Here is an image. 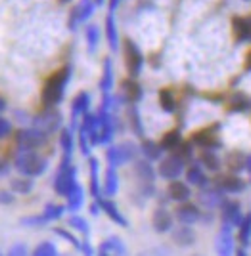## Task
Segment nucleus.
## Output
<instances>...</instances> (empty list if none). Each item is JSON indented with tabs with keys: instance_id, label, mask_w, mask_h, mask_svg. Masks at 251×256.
<instances>
[{
	"instance_id": "obj_1",
	"label": "nucleus",
	"mask_w": 251,
	"mask_h": 256,
	"mask_svg": "<svg viewBox=\"0 0 251 256\" xmlns=\"http://www.w3.org/2000/svg\"><path fill=\"white\" fill-rule=\"evenodd\" d=\"M71 78V67L66 65L62 69H58L56 73L50 75V78L44 82L43 92H41V102L46 109L58 106L62 100H64V94H66V86Z\"/></svg>"
},
{
	"instance_id": "obj_2",
	"label": "nucleus",
	"mask_w": 251,
	"mask_h": 256,
	"mask_svg": "<svg viewBox=\"0 0 251 256\" xmlns=\"http://www.w3.org/2000/svg\"><path fill=\"white\" fill-rule=\"evenodd\" d=\"M46 159H43L35 150H23L20 148L16 157H14V166L16 170L27 176V178H37L46 172Z\"/></svg>"
},
{
	"instance_id": "obj_3",
	"label": "nucleus",
	"mask_w": 251,
	"mask_h": 256,
	"mask_svg": "<svg viewBox=\"0 0 251 256\" xmlns=\"http://www.w3.org/2000/svg\"><path fill=\"white\" fill-rule=\"evenodd\" d=\"M77 184V168L71 164V157L64 155V159L60 162V168L56 172L54 178V192L62 197H67L69 192L75 188Z\"/></svg>"
},
{
	"instance_id": "obj_4",
	"label": "nucleus",
	"mask_w": 251,
	"mask_h": 256,
	"mask_svg": "<svg viewBox=\"0 0 251 256\" xmlns=\"http://www.w3.org/2000/svg\"><path fill=\"white\" fill-rule=\"evenodd\" d=\"M134 155H136V148H134V144H131V142L119 144V146L109 148V150L106 151L108 164L109 166H113V168H117V166H123V164L131 162V160L134 159Z\"/></svg>"
},
{
	"instance_id": "obj_5",
	"label": "nucleus",
	"mask_w": 251,
	"mask_h": 256,
	"mask_svg": "<svg viewBox=\"0 0 251 256\" xmlns=\"http://www.w3.org/2000/svg\"><path fill=\"white\" fill-rule=\"evenodd\" d=\"M184 166H186V160L180 159L176 153H171L169 157L161 159L157 172H159V176H161L163 180L173 182V180H178V178L184 174Z\"/></svg>"
},
{
	"instance_id": "obj_6",
	"label": "nucleus",
	"mask_w": 251,
	"mask_h": 256,
	"mask_svg": "<svg viewBox=\"0 0 251 256\" xmlns=\"http://www.w3.org/2000/svg\"><path fill=\"white\" fill-rule=\"evenodd\" d=\"M245 214L241 212V204L232 199H224V203L220 204V220H222V228L228 230H236L240 228L241 220Z\"/></svg>"
},
{
	"instance_id": "obj_7",
	"label": "nucleus",
	"mask_w": 251,
	"mask_h": 256,
	"mask_svg": "<svg viewBox=\"0 0 251 256\" xmlns=\"http://www.w3.org/2000/svg\"><path fill=\"white\" fill-rule=\"evenodd\" d=\"M125 65H127V71H129L131 78H136V76L142 73L144 56L138 50V46L132 42V40H129V38L125 40Z\"/></svg>"
},
{
	"instance_id": "obj_8",
	"label": "nucleus",
	"mask_w": 251,
	"mask_h": 256,
	"mask_svg": "<svg viewBox=\"0 0 251 256\" xmlns=\"http://www.w3.org/2000/svg\"><path fill=\"white\" fill-rule=\"evenodd\" d=\"M18 146L23 148V150H39V148H43L44 144H46V140H48V134H44L43 130H39V128H25V130H20L18 132Z\"/></svg>"
},
{
	"instance_id": "obj_9",
	"label": "nucleus",
	"mask_w": 251,
	"mask_h": 256,
	"mask_svg": "<svg viewBox=\"0 0 251 256\" xmlns=\"http://www.w3.org/2000/svg\"><path fill=\"white\" fill-rule=\"evenodd\" d=\"M215 250L218 256H236V237L234 230L228 228H220V232L215 237Z\"/></svg>"
},
{
	"instance_id": "obj_10",
	"label": "nucleus",
	"mask_w": 251,
	"mask_h": 256,
	"mask_svg": "<svg viewBox=\"0 0 251 256\" xmlns=\"http://www.w3.org/2000/svg\"><path fill=\"white\" fill-rule=\"evenodd\" d=\"M224 192L217 186H211L209 184L207 188H203L201 192H199V195H197V201H199V204L201 206H205L207 210H213V208H218L220 204L224 203Z\"/></svg>"
},
{
	"instance_id": "obj_11",
	"label": "nucleus",
	"mask_w": 251,
	"mask_h": 256,
	"mask_svg": "<svg viewBox=\"0 0 251 256\" xmlns=\"http://www.w3.org/2000/svg\"><path fill=\"white\" fill-rule=\"evenodd\" d=\"M60 126H62V115L58 111H54V107L46 109L43 115H39L35 118V128L43 130L44 134H52Z\"/></svg>"
},
{
	"instance_id": "obj_12",
	"label": "nucleus",
	"mask_w": 251,
	"mask_h": 256,
	"mask_svg": "<svg viewBox=\"0 0 251 256\" xmlns=\"http://www.w3.org/2000/svg\"><path fill=\"white\" fill-rule=\"evenodd\" d=\"M175 218L178 224L182 226H194L201 220V212L196 204L192 203H182L178 208L175 210Z\"/></svg>"
},
{
	"instance_id": "obj_13",
	"label": "nucleus",
	"mask_w": 251,
	"mask_h": 256,
	"mask_svg": "<svg viewBox=\"0 0 251 256\" xmlns=\"http://www.w3.org/2000/svg\"><path fill=\"white\" fill-rule=\"evenodd\" d=\"M173 224H175V216L169 212L167 208H155L152 214V226L155 234H169L173 232Z\"/></svg>"
},
{
	"instance_id": "obj_14",
	"label": "nucleus",
	"mask_w": 251,
	"mask_h": 256,
	"mask_svg": "<svg viewBox=\"0 0 251 256\" xmlns=\"http://www.w3.org/2000/svg\"><path fill=\"white\" fill-rule=\"evenodd\" d=\"M92 12H94V2L92 0H81L79 4H77L73 12H71V18H69V29L71 31H75V27L79 23H85L92 16Z\"/></svg>"
},
{
	"instance_id": "obj_15",
	"label": "nucleus",
	"mask_w": 251,
	"mask_h": 256,
	"mask_svg": "<svg viewBox=\"0 0 251 256\" xmlns=\"http://www.w3.org/2000/svg\"><path fill=\"white\" fill-rule=\"evenodd\" d=\"M136 176L142 184L144 193L150 195L153 192V182H155V172H153L150 160H138L136 162Z\"/></svg>"
},
{
	"instance_id": "obj_16",
	"label": "nucleus",
	"mask_w": 251,
	"mask_h": 256,
	"mask_svg": "<svg viewBox=\"0 0 251 256\" xmlns=\"http://www.w3.org/2000/svg\"><path fill=\"white\" fill-rule=\"evenodd\" d=\"M167 195H169L171 201L182 204V203H188V201H190L192 190H190V186H188L186 182L173 180L171 184H169V188H167Z\"/></svg>"
},
{
	"instance_id": "obj_17",
	"label": "nucleus",
	"mask_w": 251,
	"mask_h": 256,
	"mask_svg": "<svg viewBox=\"0 0 251 256\" xmlns=\"http://www.w3.org/2000/svg\"><path fill=\"white\" fill-rule=\"evenodd\" d=\"M171 237H173V243H175L176 246H182V248L192 246L197 239V235H196V232L192 230V226H182V224L171 232Z\"/></svg>"
},
{
	"instance_id": "obj_18",
	"label": "nucleus",
	"mask_w": 251,
	"mask_h": 256,
	"mask_svg": "<svg viewBox=\"0 0 251 256\" xmlns=\"http://www.w3.org/2000/svg\"><path fill=\"white\" fill-rule=\"evenodd\" d=\"M98 203H100V206H102V212L106 214L113 224L121 226V228H127V226H129L127 218H125L123 212L119 210V206L113 203L111 199H98Z\"/></svg>"
},
{
	"instance_id": "obj_19",
	"label": "nucleus",
	"mask_w": 251,
	"mask_h": 256,
	"mask_svg": "<svg viewBox=\"0 0 251 256\" xmlns=\"http://www.w3.org/2000/svg\"><path fill=\"white\" fill-rule=\"evenodd\" d=\"M192 144L199 146L201 150H217V148H220L218 136L215 134V132H213V130H211V128L196 132V134L192 136Z\"/></svg>"
},
{
	"instance_id": "obj_20",
	"label": "nucleus",
	"mask_w": 251,
	"mask_h": 256,
	"mask_svg": "<svg viewBox=\"0 0 251 256\" xmlns=\"http://www.w3.org/2000/svg\"><path fill=\"white\" fill-rule=\"evenodd\" d=\"M186 184L188 186H196L199 190H203V188H207L209 186V180H207V174L203 170V166L201 164H190L188 166V170H186Z\"/></svg>"
},
{
	"instance_id": "obj_21",
	"label": "nucleus",
	"mask_w": 251,
	"mask_h": 256,
	"mask_svg": "<svg viewBox=\"0 0 251 256\" xmlns=\"http://www.w3.org/2000/svg\"><path fill=\"white\" fill-rule=\"evenodd\" d=\"M232 29L238 42H251V18H234Z\"/></svg>"
},
{
	"instance_id": "obj_22",
	"label": "nucleus",
	"mask_w": 251,
	"mask_h": 256,
	"mask_svg": "<svg viewBox=\"0 0 251 256\" xmlns=\"http://www.w3.org/2000/svg\"><path fill=\"white\" fill-rule=\"evenodd\" d=\"M98 252H106L109 256H127V246L119 237L113 235V237H108L106 241L100 243Z\"/></svg>"
},
{
	"instance_id": "obj_23",
	"label": "nucleus",
	"mask_w": 251,
	"mask_h": 256,
	"mask_svg": "<svg viewBox=\"0 0 251 256\" xmlns=\"http://www.w3.org/2000/svg\"><path fill=\"white\" fill-rule=\"evenodd\" d=\"M123 98L125 102H129V106H136L142 100V86L138 84L134 78L123 80Z\"/></svg>"
},
{
	"instance_id": "obj_24",
	"label": "nucleus",
	"mask_w": 251,
	"mask_h": 256,
	"mask_svg": "<svg viewBox=\"0 0 251 256\" xmlns=\"http://www.w3.org/2000/svg\"><path fill=\"white\" fill-rule=\"evenodd\" d=\"M119 192V176H117V168L113 166H108L106 170V176H104V186H102V193L106 197H115Z\"/></svg>"
},
{
	"instance_id": "obj_25",
	"label": "nucleus",
	"mask_w": 251,
	"mask_h": 256,
	"mask_svg": "<svg viewBox=\"0 0 251 256\" xmlns=\"http://www.w3.org/2000/svg\"><path fill=\"white\" fill-rule=\"evenodd\" d=\"M218 188L224 193H228V195H238V193H241L245 190V182L241 180V178H238L236 174H230V176L220 178Z\"/></svg>"
},
{
	"instance_id": "obj_26",
	"label": "nucleus",
	"mask_w": 251,
	"mask_h": 256,
	"mask_svg": "<svg viewBox=\"0 0 251 256\" xmlns=\"http://www.w3.org/2000/svg\"><path fill=\"white\" fill-rule=\"evenodd\" d=\"M66 199H67V204H66L67 210L71 214L79 212L83 208V204H85V192H83V188L77 184L75 188L69 192V195H67Z\"/></svg>"
},
{
	"instance_id": "obj_27",
	"label": "nucleus",
	"mask_w": 251,
	"mask_h": 256,
	"mask_svg": "<svg viewBox=\"0 0 251 256\" xmlns=\"http://www.w3.org/2000/svg\"><path fill=\"white\" fill-rule=\"evenodd\" d=\"M88 106H90V96L87 92L77 94L73 98V102H71V117H73V120L79 117H85L88 113Z\"/></svg>"
},
{
	"instance_id": "obj_28",
	"label": "nucleus",
	"mask_w": 251,
	"mask_h": 256,
	"mask_svg": "<svg viewBox=\"0 0 251 256\" xmlns=\"http://www.w3.org/2000/svg\"><path fill=\"white\" fill-rule=\"evenodd\" d=\"M88 170H90V195L98 201V199H102L100 197V164L96 159H90L88 160Z\"/></svg>"
},
{
	"instance_id": "obj_29",
	"label": "nucleus",
	"mask_w": 251,
	"mask_h": 256,
	"mask_svg": "<svg viewBox=\"0 0 251 256\" xmlns=\"http://www.w3.org/2000/svg\"><path fill=\"white\" fill-rule=\"evenodd\" d=\"M199 164L203 168H207L211 172H218L220 170V159H218L217 151L215 150H203L201 155H199Z\"/></svg>"
},
{
	"instance_id": "obj_30",
	"label": "nucleus",
	"mask_w": 251,
	"mask_h": 256,
	"mask_svg": "<svg viewBox=\"0 0 251 256\" xmlns=\"http://www.w3.org/2000/svg\"><path fill=\"white\" fill-rule=\"evenodd\" d=\"M159 146H161L163 151H173V153H175V151L182 146V134H180L178 130H171V132H167L163 136Z\"/></svg>"
},
{
	"instance_id": "obj_31",
	"label": "nucleus",
	"mask_w": 251,
	"mask_h": 256,
	"mask_svg": "<svg viewBox=\"0 0 251 256\" xmlns=\"http://www.w3.org/2000/svg\"><path fill=\"white\" fill-rule=\"evenodd\" d=\"M106 38H108L109 48L115 52L119 48V36H117V27H115L113 14H108V18H106Z\"/></svg>"
},
{
	"instance_id": "obj_32",
	"label": "nucleus",
	"mask_w": 251,
	"mask_h": 256,
	"mask_svg": "<svg viewBox=\"0 0 251 256\" xmlns=\"http://www.w3.org/2000/svg\"><path fill=\"white\" fill-rule=\"evenodd\" d=\"M159 106L165 113H175L176 111V98L171 88H161L159 90Z\"/></svg>"
},
{
	"instance_id": "obj_33",
	"label": "nucleus",
	"mask_w": 251,
	"mask_h": 256,
	"mask_svg": "<svg viewBox=\"0 0 251 256\" xmlns=\"http://www.w3.org/2000/svg\"><path fill=\"white\" fill-rule=\"evenodd\" d=\"M111 88H113V65H111V60H106L104 71H102V80H100V90L104 94H109Z\"/></svg>"
},
{
	"instance_id": "obj_34",
	"label": "nucleus",
	"mask_w": 251,
	"mask_h": 256,
	"mask_svg": "<svg viewBox=\"0 0 251 256\" xmlns=\"http://www.w3.org/2000/svg\"><path fill=\"white\" fill-rule=\"evenodd\" d=\"M140 150H142V155L146 157V160L161 159V153H163L161 146H159V144H155V142H152V140H144Z\"/></svg>"
},
{
	"instance_id": "obj_35",
	"label": "nucleus",
	"mask_w": 251,
	"mask_h": 256,
	"mask_svg": "<svg viewBox=\"0 0 251 256\" xmlns=\"http://www.w3.org/2000/svg\"><path fill=\"white\" fill-rule=\"evenodd\" d=\"M33 178H27V176H23V178H14L10 182V188L14 193H20V195H27V193L33 192Z\"/></svg>"
},
{
	"instance_id": "obj_36",
	"label": "nucleus",
	"mask_w": 251,
	"mask_h": 256,
	"mask_svg": "<svg viewBox=\"0 0 251 256\" xmlns=\"http://www.w3.org/2000/svg\"><path fill=\"white\" fill-rule=\"evenodd\" d=\"M67 208L66 206H62V204L58 203H48L46 206H44V210L41 214L44 216V220L46 222H54V220H60L62 216H64V212H66Z\"/></svg>"
},
{
	"instance_id": "obj_37",
	"label": "nucleus",
	"mask_w": 251,
	"mask_h": 256,
	"mask_svg": "<svg viewBox=\"0 0 251 256\" xmlns=\"http://www.w3.org/2000/svg\"><path fill=\"white\" fill-rule=\"evenodd\" d=\"M67 226H69V230H73V232H77V234H83V235L90 234V226H88V222L83 218V216H79V214H71L69 220H67Z\"/></svg>"
},
{
	"instance_id": "obj_38",
	"label": "nucleus",
	"mask_w": 251,
	"mask_h": 256,
	"mask_svg": "<svg viewBox=\"0 0 251 256\" xmlns=\"http://www.w3.org/2000/svg\"><path fill=\"white\" fill-rule=\"evenodd\" d=\"M251 109V100L245 94H236L230 100V111L234 113H245Z\"/></svg>"
},
{
	"instance_id": "obj_39",
	"label": "nucleus",
	"mask_w": 251,
	"mask_h": 256,
	"mask_svg": "<svg viewBox=\"0 0 251 256\" xmlns=\"http://www.w3.org/2000/svg\"><path fill=\"white\" fill-rule=\"evenodd\" d=\"M245 162H247V157L241 155V153H230L228 157H226V166H228V170L232 174L243 170L245 168Z\"/></svg>"
},
{
	"instance_id": "obj_40",
	"label": "nucleus",
	"mask_w": 251,
	"mask_h": 256,
	"mask_svg": "<svg viewBox=\"0 0 251 256\" xmlns=\"http://www.w3.org/2000/svg\"><path fill=\"white\" fill-rule=\"evenodd\" d=\"M240 241H241V246L243 248H247L251 243V212H247L243 216V220H241L240 224Z\"/></svg>"
},
{
	"instance_id": "obj_41",
	"label": "nucleus",
	"mask_w": 251,
	"mask_h": 256,
	"mask_svg": "<svg viewBox=\"0 0 251 256\" xmlns=\"http://www.w3.org/2000/svg\"><path fill=\"white\" fill-rule=\"evenodd\" d=\"M60 148L64 151V155L71 157L73 153V130L71 128H64L60 132Z\"/></svg>"
},
{
	"instance_id": "obj_42",
	"label": "nucleus",
	"mask_w": 251,
	"mask_h": 256,
	"mask_svg": "<svg viewBox=\"0 0 251 256\" xmlns=\"http://www.w3.org/2000/svg\"><path fill=\"white\" fill-rule=\"evenodd\" d=\"M31 256H58V248H56L54 243H50V241H43L41 245L35 248Z\"/></svg>"
},
{
	"instance_id": "obj_43",
	"label": "nucleus",
	"mask_w": 251,
	"mask_h": 256,
	"mask_svg": "<svg viewBox=\"0 0 251 256\" xmlns=\"http://www.w3.org/2000/svg\"><path fill=\"white\" fill-rule=\"evenodd\" d=\"M129 117H131V124H132V130H134V134L142 138L144 130H142V122H140V115H138V109H136V106H131Z\"/></svg>"
},
{
	"instance_id": "obj_44",
	"label": "nucleus",
	"mask_w": 251,
	"mask_h": 256,
	"mask_svg": "<svg viewBox=\"0 0 251 256\" xmlns=\"http://www.w3.org/2000/svg\"><path fill=\"white\" fill-rule=\"evenodd\" d=\"M87 42H88V50L90 52H94L96 50V46H98L100 42V31L98 27H87Z\"/></svg>"
},
{
	"instance_id": "obj_45",
	"label": "nucleus",
	"mask_w": 251,
	"mask_h": 256,
	"mask_svg": "<svg viewBox=\"0 0 251 256\" xmlns=\"http://www.w3.org/2000/svg\"><path fill=\"white\" fill-rule=\"evenodd\" d=\"M79 150H81V153H83L85 157L90 155V140H88V132L81 126H79Z\"/></svg>"
},
{
	"instance_id": "obj_46",
	"label": "nucleus",
	"mask_w": 251,
	"mask_h": 256,
	"mask_svg": "<svg viewBox=\"0 0 251 256\" xmlns=\"http://www.w3.org/2000/svg\"><path fill=\"white\" fill-rule=\"evenodd\" d=\"M54 234L58 235V237H62V239H66L69 245H73L75 248H79V250H81V245H83V243H79V239H77L73 234H69L67 230H64V228H56Z\"/></svg>"
},
{
	"instance_id": "obj_47",
	"label": "nucleus",
	"mask_w": 251,
	"mask_h": 256,
	"mask_svg": "<svg viewBox=\"0 0 251 256\" xmlns=\"http://www.w3.org/2000/svg\"><path fill=\"white\" fill-rule=\"evenodd\" d=\"M22 224L23 226H29V228H39V226H44V224H48V222L44 220L43 214H39V216H29V218H22Z\"/></svg>"
},
{
	"instance_id": "obj_48",
	"label": "nucleus",
	"mask_w": 251,
	"mask_h": 256,
	"mask_svg": "<svg viewBox=\"0 0 251 256\" xmlns=\"http://www.w3.org/2000/svg\"><path fill=\"white\" fill-rule=\"evenodd\" d=\"M6 256H29V252H27V246L23 243H14Z\"/></svg>"
},
{
	"instance_id": "obj_49",
	"label": "nucleus",
	"mask_w": 251,
	"mask_h": 256,
	"mask_svg": "<svg viewBox=\"0 0 251 256\" xmlns=\"http://www.w3.org/2000/svg\"><path fill=\"white\" fill-rule=\"evenodd\" d=\"M10 132H12L10 120H6V118L0 117V138H6V136H8Z\"/></svg>"
},
{
	"instance_id": "obj_50",
	"label": "nucleus",
	"mask_w": 251,
	"mask_h": 256,
	"mask_svg": "<svg viewBox=\"0 0 251 256\" xmlns=\"http://www.w3.org/2000/svg\"><path fill=\"white\" fill-rule=\"evenodd\" d=\"M14 203V197L8 192H0V204H12Z\"/></svg>"
},
{
	"instance_id": "obj_51",
	"label": "nucleus",
	"mask_w": 251,
	"mask_h": 256,
	"mask_svg": "<svg viewBox=\"0 0 251 256\" xmlns=\"http://www.w3.org/2000/svg\"><path fill=\"white\" fill-rule=\"evenodd\" d=\"M81 250H83V254L85 256H94V250H92V246H90L88 241H85V243L81 245Z\"/></svg>"
},
{
	"instance_id": "obj_52",
	"label": "nucleus",
	"mask_w": 251,
	"mask_h": 256,
	"mask_svg": "<svg viewBox=\"0 0 251 256\" xmlns=\"http://www.w3.org/2000/svg\"><path fill=\"white\" fill-rule=\"evenodd\" d=\"M100 210H102V206H100L98 201H96V203H92V204H90V214H92V216H98Z\"/></svg>"
},
{
	"instance_id": "obj_53",
	"label": "nucleus",
	"mask_w": 251,
	"mask_h": 256,
	"mask_svg": "<svg viewBox=\"0 0 251 256\" xmlns=\"http://www.w3.org/2000/svg\"><path fill=\"white\" fill-rule=\"evenodd\" d=\"M10 170V166H8V162H4V160H0V176H4V174H8Z\"/></svg>"
},
{
	"instance_id": "obj_54",
	"label": "nucleus",
	"mask_w": 251,
	"mask_h": 256,
	"mask_svg": "<svg viewBox=\"0 0 251 256\" xmlns=\"http://www.w3.org/2000/svg\"><path fill=\"white\" fill-rule=\"evenodd\" d=\"M119 2H121V0H109V14H113V12L117 10Z\"/></svg>"
},
{
	"instance_id": "obj_55",
	"label": "nucleus",
	"mask_w": 251,
	"mask_h": 256,
	"mask_svg": "<svg viewBox=\"0 0 251 256\" xmlns=\"http://www.w3.org/2000/svg\"><path fill=\"white\" fill-rule=\"evenodd\" d=\"M245 170L249 172V176H251V155H247V162H245Z\"/></svg>"
},
{
	"instance_id": "obj_56",
	"label": "nucleus",
	"mask_w": 251,
	"mask_h": 256,
	"mask_svg": "<svg viewBox=\"0 0 251 256\" xmlns=\"http://www.w3.org/2000/svg\"><path fill=\"white\" fill-rule=\"evenodd\" d=\"M245 71H251V52L247 56V62H245Z\"/></svg>"
},
{
	"instance_id": "obj_57",
	"label": "nucleus",
	"mask_w": 251,
	"mask_h": 256,
	"mask_svg": "<svg viewBox=\"0 0 251 256\" xmlns=\"http://www.w3.org/2000/svg\"><path fill=\"white\" fill-rule=\"evenodd\" d=\"M4 109H6V102H4V100H2V98H0V113H2V111H4Z\"/></svg>"
},
{
	"instance_id": "obj_58",
	"label": "nucleus",
	"mask_w": 251,
	"mask_h": 256,
	"mask_svg": "<svg viewBox=\"0 0 251 256\" xmlns=\"http://www.w3.org/2000/svg\"><path fill=\"white\" fill-rule=\"evenodd\" d=\"M236 256H247V250H245V248H241V250L236 252Z\"/></svg>"
},
{
	"instance_id": "obj_59",
	"label": "nucleus",
	"mask_w": 251,
	"mask_h": 256,
	"mask_svg": "<svg viewBox=\"0 0 251 256\" xmlns=\"http://www.w3.org/2000/svg\"><path fill=\"white\" fill-rule=\"evenodd\" d=\"M94 4H104V0H94Z\"/></svg>"
},
{
	"instance_id": "obj_60",
	"label": "nucleus",
	"mask_w": 251,
	"mask_h": 256,
	"mask_svg": "<svg viewBox=\"0 0 251 256\" xmlns=\"http://www.w3.org/2000/svg\"><path fill=\"white\" fill-rule=\"evenodd\" d=\"M98 256H109V254H106V252H98Z\"/></svg>"
},
{
	"instance_id": "obj_61",
	"label": "nucleus",
	"mask_w": 251,
	"mask_h": 256,
	"mask_svg": "<svg viewBox=\"0 0 251 256\" xmlns=\"http://www.w3.org/2000/svg\"><path fill=\"white\" fill-rule=\"evenodd\" d=\"M245 2H251V0H245Z\"/></svg>"
},
{
	"instance_id": "obj_62",
	"label": "nucleus",
	"mask_w": 251,
	"mask_h": 256,
	"mask_svg": "<svg viewBox=\"0 0 251 256\" xmlns=\"http://www.w3.org/2000/svg\"><path fill=\"white\" fill-rule=\"evenodd\" d=\"M0 256H4V254H2V252H0Z\"/></svg>"
}]
</instances>
